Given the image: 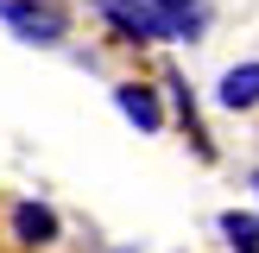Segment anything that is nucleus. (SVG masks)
I'll return each instance as SVG.
<instances>
[{"mask_svg":"<svg viewBox=\"0 0 259 253\" xmlns=\"http://www.w3.org/2000/svg\"><path fill=\"white\" fill-rule=\"evenodd\" d=\"M7 25L25 38V45H63V32H70L63 7H51V0H19V7L7 13Z\"/></svg>","mask_w":259,"mask_h":253,"instance_id":"nucleus-1","label":"nucleus"},{"mask_svg":"<svg viewBox=\"0 0 259 253\" xmlns=\"http://www.w3.org/2000/svg\"><path fill=\"white\" fill-rule=\"evenodd\" d=\"M13 234H19V247H51V240L63 234V222L45 202H13Z\"/></svg>","mask_w":259,"mask_h":253,"instance_id":"nucleus-2","label":"nucleus"},{"mask_svg":"<svg viewBox=\"0 0 259 253\" xmlns=\"http://www.w3.org/2000/svg\"><path fill=\"white\" fill-rule=\"evenodd\" d=\"M114 101H120V114H126L133 126H146V133H158V126H164L158 89H146V82H120V89H114Z\"/></svg>","mask_w":259,"mask_h":253,"instance_id":"nucleus-3","label":"nucleus"},{"mask_svg":"<svg viewBox=\"0 0 259 253\" xmlns=\"http://www.w3.org/2000/svg\"><path fill=\"white\" fill-rule=\"evenodd\" d=\"M215 95H222V108H234V114L240 108H259V63H234Z\"/></svg>","mask_w":259,"mask_h":253,"instance_id":"nucleus-4","label":"nucleus"},{"mask_svg":"<svg viewBox=\"0 0 259 253\" xmlns=\"http://www.w3.org/2000/svg\"><path fill=\"white\" fill-rule=\"evenodd\" d=\"M222 234H228V247H234V253H259V215L228 209V215H222Z\"/></svg>","mask_w":259,"mask_h":253,"instance_id":"nucleus-5","label":"nucleus"},{"mask_svg":"<svg viewBox=\"0 0 259 253\" xmlns=\"http://www.w3.org/2000/svg\"><path fill=\"white\" fill-rule=\"evenodd\" d=\"M13 7H19V0H0V13H13Z\"/></svg>","mask_w":259,"mask_h":253,"instance_id":"nucleus-6","label":"nucleus"}]
</instances>
